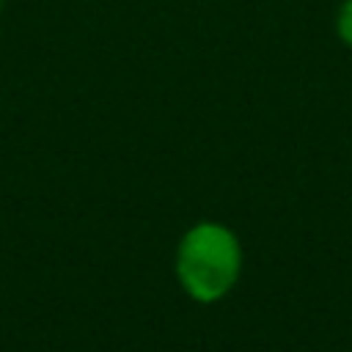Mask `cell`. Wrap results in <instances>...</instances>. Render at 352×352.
Segmentation results:
<instances>
[{
	"instance_id": "3957f363",
	"label": "cell",
	"mask_w": 352,
	"mask_h": 352,
	"mask_svg": "<svg viewBox=\"0 0 352 352\" xmlns=\"http://www.w3.org/2000/svg\"><path fill=\"white\" fill-rule=\"evenodd\" d=\"M3 6H6V0H0V14H3Z\"/></svg>"
},
{
	"instance_id": "7a4b0ae2",
	"label": "cell",
	"mask_w": 352,
	"mask_h": 352,
	"mask_svg": "<svg viewBox=\"0 0 352 352\" xmlns=\"http://www.w3.org/2000/svg\"><path fill=\"white\" fill-rule=\"evenodd\" d=\"M336 33L338 38L352 47V0H344L341 8H338V16H336Z\"/></svg>"
},
{
	"instance_id": "6da1fadb",
	"label": "cell",
	"mask_w": 352,
	"mask_h": 352,
	"mask_svg": "<svg viewBox=\"0 0 352 352\" xmlns=\"http://www.w3.org/2000/svg\"><path fill=\"white\" fill-rule=\"evenodd\" d=\"M242 272V245L220 223L192 226L176 250V275L184 292L198 302L226 297Z\"/></svg>"
}]
</instances>
